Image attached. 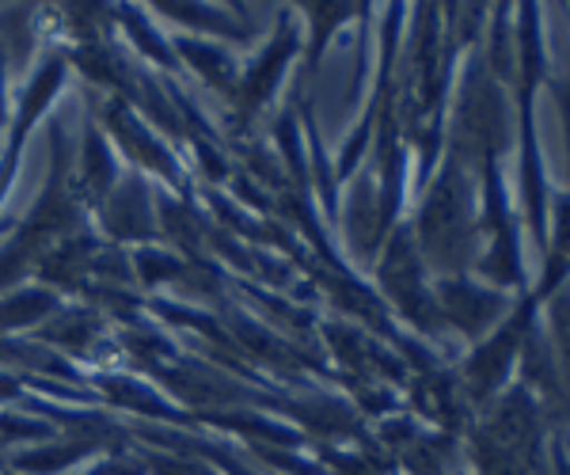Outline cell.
Instances as JSON below:
<instances>
[{"instance_id":"cell-1","label":"cell","mask_w":570,"mask_h":475,"mask_svg":"<svg viewBox=\"0 0 570 475\" xmlns=\"http://www.w3.org/2000/svg\"><path fill=\"white\" fill-rule=\"evenodd\" d=\"M544 12L540 4H518V103H521V202H525L529 232L540 251L548 248V182L544 157L537 141V88L548 80L544 53Z\"/></svg>"},{"instance_id":"cell-2","label":"cell","mask_w":570,"mask_h":475,"mask_svg":"<svg viewBox=\"0 0 570 475\" xmlns=\"http://www.w3.org/2000/svg\"><path fill=\"white\" fill-rule=\"evenodd\" d=\"M544 434L548 410L518 380L502 392V399H494L491 415L475 431V468L480 475H537Z\"/></svg>"},{"instance_id":"cell-3","label":"cell","mask_w":570,"mask_h":475,"mask_svg":"<svg viewBox=\"0 0 570 475\" xmlns=\"http://www.w3.org/2000/svg\"><path fill=\"white\" fill-rule=\"evenodd\" d=\"M422 221H426L422 225L426 248L441 267H464L472 259V244L480 225L472 221V182L464 179V168L456 160L441 176Z\"/></svg>"},{"instance_id":"cell-4","label":"cell","mask_w":570,"mask_h":475,"mask_svg":"<svg viewBox=\"0 0 570 475\" xmlns=\"http://www.w3.org/2000/svg\"><path fill=\"white\" fill-rule=\"evenodd\" d=\"M537 319H540V300L529 289V294L521 297V305L505 316V324L491 335V343H483L480 350L472 354V362L464 365V380H468L472 399H491L494 392H502L505 377H510L513 362H518V354H521V343H525L529 327L537 324Z\"/></svg>"},{"instance_id":"cell-5","label":"cell","mask_w":570,"mask_h":475,"mask_svg":"<svg viewBox=\"0 0 570 475\" xmlns=\"http://www.w3.org/2000/svg\"><path fill=\"white\" fill-rule=\"evenodd\" d=\"M483 195H487V232H491V255L483 263V274H491L494 286L502 289L510 286L525 297L529 278H525V259H521V236H518V221L510 214V202H505L499 160L483 164Z\"/></svg>"},{"instance_id":"cell-6","label":"cell","mask_w":570,"mask_h":475,"mask_svg":"<svg viewBox=\"0 0 570 475\" xmlns=\"http://www.w3.org/2000/svg\"><path fill=\"white\" fill-rule=\"evenodd\" d=\"M461 137L468 149L480 157V164H494L505 145V107L502 88L487 66H472L461 91Z\"/></svg>"},{"instance_id":"cell-7","label":"cell","mask_w":570,"mask_h":475,"mask_svg":"<svg viewBox=\"0 0 570 475\" xmlns=\"http://www.w3.org/2000/svg\"><path fill=\"white\" fill-rule=\"evenodd\" d=\"M445 297H449V316L461 324L468 339H480L494 319L510 316V300H505L502 289L472 286V281H449Z\"/></svg>"},{"instance_id":"cell-8","label":"cell","mask_w":570,"mask_h":475,"mask_svg":"<svg viewBox=\"0 0 570 475\" xmlns=\"http://www.w3.org/2000/svg\"><path fill=\"white\" fill-rule=\"evenodd\" d=\"M540 308H544V316H548L544 331L551 339V354H556L559 380H563V396H567V410H570V278Z\"/></svg>"},{"instance_id":"cell-9","label":"cell","mask_w":570,"mask_h":475,"mask_svg":"<svg viewBox=\"0 0 570 475\" xmlns=\"http://www.w3.org/2000/svg\"><path fill=\"white\" fill-rule=\"evenodd\" d=\"M551 96L559 103V118H563V137H567V190H570V69L563 77H551L548 80Z\"/></svg>"},{"instance_id":"cell-10","label":"cell","mask_w":570,"mask_h":475,"mask_svg":"<svg viewBox=\"0 0 570 475\" xmlns=\"http://www.w3.org/2000/svg\"><path fill=\"white\" fill-rule=\"evenodd\" d=\"M567 445H570V442H567Z\"/></svg>"}]
</instances>
